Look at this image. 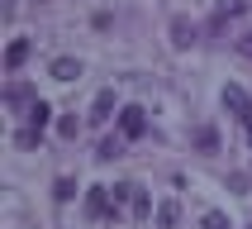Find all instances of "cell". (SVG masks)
<instances>
[{
    "instance_id": "cell-1",
    "label": "cell",
    "mask_w": 252,
    "mask_h": 229,
    "mask_svg": "<svg viewBox=\"0 0 252 229\" xmlns=\"http://www.w3.org/2000/svg\"><path fill=\"white\" fill-rule=\"evenodd\" d=\"M224 105L238 114V124L248 129V143H252V100H248V91L243 86H224Z\"/></svg>"
},
{
    "instance_id": "cell-2",
    "label": "cell",
    "mask_w": 252,
    "mask_h": 229,
    "mask_svg": "<svg viewBox=\"0 0 252 229\" xmlns=\"http://www.w3.org/2000/svg\"><path fill=\"white\" fill-rule=\"evenodd\" d=\"M86 210H91V220H110V215H114L110 186H91V191H86Z\"/></svg>"
},
{
    "instance_id": "cell-3",
    "label": "cell",
    "mask_w": 252,
    "mask_h": 229,
    "mask_svg": "<svg viewBox=\"0 0 252 229\" xmlns=\"http://www.w3.org/2000/svg\"><path fill=\"white\" fill-rule=\"evenodd\" d=\"M143 129H148L143 110L138 105H124V110H119V134H124V139H143Z\"/></svg>"
},
{
    "instance_id": "cell-4",
    "label": "cell",
    "mask_w": 252,
    "mask_h": 229,
    "mask_svg": "<svg viewBox=\"0 0 252 229\" xmlns=\"http://www.w3.org/2000/svg\"><path fill=\"white\" fill-rule=\"evenodd\" d=\"M171 43H176V48H190V43H195V24H190L186 14L171 19Z\"/></svg>"
},
{
    "instance_id": "cell-5",
    "label": "cell",
    "mask_w": 252,
    "mask_h": 229,
    "mask_svg": "<svg viewBox=\"0 0 252 229\" xmlns=\"http://www.w3.org/2000/svg\"><path fill=\"white\" fill-rule=\"evenodd\" d=\"M53 81H76V76H81V62H76V57H53Z\"/></svg>"
},
{
    "instance_id": "cell-6",
    "label": "cell",
    "mask_w": 252,
    "mask_h": 229,
    "mask_svg": "<svg viewBox=\"0 0 252 229\" xmlns=\"http://www.w3.org/2000/svg\"><path fill=\"white\" fill-rule=\"evenodd\" d=\"M110 114H114V91H100L95 105H91V124H105Z\"/></svg>"
},
{
    "instance_id": "cell-7",
    "label": "cell",
    "mask_w": 252,
    "mask_h": 229,
    "mask_svg": "<svg viewBox=\"0 0 252 229\" xmlns=\"http://www.w3.org/2000/svg\"><path fill=\"white\" fill-rule=\"evenodd\" d=\"M5 100H10L14 110H19V105H33L38 96H33V86H29V81H10V91H5Z\"/></svg>"
},
{
    "instance_id": "cell-8",
    "label": "cell",
    "mask_w": 252,
    "mask_h": 229,
    "mask_svg": "<svg viewBox=\"0 0 252 229\" xmlns=\"http://www.w3.org/2000/svg\"><path fill=\"white\" fill-rule=\"evenodd\" d=\"M24 57H29V43H24V38H14L10 48H5V67L19 72V67H24Z\"/></svg>"
},
{
    "instance_id": "cell-9",
    "label": "cell",
    "mask_w": 252,
    "mask_h": 229,
    "mask_svg": "<svg viewBox=\"0 0 252 229\" xmlns=\"http://www.w3.org/2000/svg\"><path fill=\"white\" fill-rule=\"evenodd\" d=\"M29 129H38V134H43V129H48V119H53V110H48V105H43V100H33V105H29Z\"/></svg>"
},
{
    "instance_id": "cell-10",
    "label": "cell",
    "mask_w": 252,
    "mask_h": 229,
    "mask_svg": "<svg viewBox=\"0 0 252 229\" xmlns=\"http://www.w3.org/2000/svg\"><path fill=\"white\" fill-rule=\"evenodd\" d=\"M200 229H233V225H228V215H224V210H210L205 220H200Z\"/></svg>"
},
{
    "instance_id": "cell-11",
    "label": "cell",
    "mask_w": 252,
    "mask_h": 229,
    "mask_svg": "<svg viewBox=\"0 0 252 229\" xmlns=\"http://www.w3.org/2000/svg\"><path fill=\"white\" fill-rule=\"evenodd\" d=\"M195 143L205 153H214V148H219V134H214V129H195Z\"/></svg>"
},
{
    "instance_id": "cell-12",
    "label": "cell",
    "mask_w": 252,
    "mask_h": 229,
    "mask_svg": "<svg viewBox=\"0 0 252 229\" xmlns=\"http://www.w3.org/2000/svg\"><path fill=\"white\" fill-rule=\"evenodd\" d=\"M128 210L138 215V220H148V215H153V200L143 196V191H133V205H128Z\"/></svg>"
},
{
    "instance_id": "cell-13",
    "label": "cell",
    "mask_w": 252,
    "mask_h": 229,
    "mask_svg": "<svg viewBox=\"0 0 252 229\" xmlns=\"http://www.w3.org/2000/svg\"><path fill=\"white\" fill-rule=\"evenodd\" d=\"M53 196H57V200H71V196H76V182H71V177H57Z\"/></svg>"
},
{
    "instance_id": "cell-14",
    "label": "cell",
    "mask_w": 252,
    "mask_h": 229,
    "mask_svg": "<svg viewBox=\"0 0 252 229\" xmlns=\"http://www.w3.org/2000/svg\"><path fill=\"white\" fill-rule=\"evenodd\" d=\"M119 148H124V139H105L95 157H105V162H110V157H119Z\"/></svg>"
},
{
    "instance_id": "cell-15",
    "label": "cell",
    "mask_w": 252,
    "mask_h": 229,
    "mask_svg": "<svg viewBox=\"0 0 252 229\" xmlns=\"http://www.w3.org/2000/svg\"><path fill=\"white\" fill-rule=\"evenodd\" d=\"M57 129H62V139H76V134H81V119H76V114H67Z\"/></svg>"
},
{
    "instance_id": "cell-16",
    "label": "cell",
    "mask_w": 252,
    "mask_h": 229,
    "mask_svg": "<svg viewBox=\"0 0 252 229\" xmlns=\"http://www.w3.org/2000/svg\"><path fill=\"white\" fill-rule=\"evenodd\" d=\"M38 139H43L38 129H19V134H14V143H19V148H33V143H38Z\"/></svg>"
},
{
    "instance_id": "cell-17",
    "label": "cell",
    "mask_w": 252,
    "mask_h": 229,
    "mask_svg": "<svg viewBox=\"0 0 252 229\" xmlns=\"http://www.w3.org/2000/svg\"><path fill=\"white\" fill-rule=\"evenodd\" d=\"M238 53H243V57L252 62V34H243V38H238Z\"/></svg>"
},
{
    "instance_id": "cell-18",
    "label": "cell",
    "mask_w": 252,
    "mask_h": 229,
    "mask_svg": "<svg viewBox=\"0 0 252 229\" xmlns=\"http://www.w3.org/2000/svg\"><path fill=\"white\" fill-rule=\"evenodd\" d=\"M14 10H19V0H5V19H10V14H14Z\"/></svg>"
},
{
    "instance_id": "cell-19",
    "label": "cell",
    "mask_w": 252,
    "mask_h": 229,
    "mask_svg": "<svg viewBox=\"0 0 252 229\" xmlns=\"http://www.w3.org/2000/svg\"><path fill=\"white\" fill-rule=\"evenodd\" d=\"M248 229H252V225H248Z\"/></svg>"
}]
</instances>
